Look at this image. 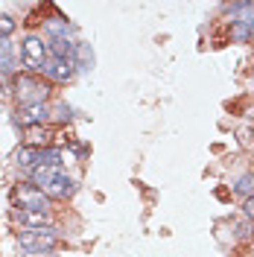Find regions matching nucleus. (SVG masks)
<instances>
[{"label":"nucleus","instance_id":"f8f14e48","mask_svg":"<svg viewBox=\"0 0 254 257\" xmlns=\"http://www.w3.org/2000/svg\"><path fill=\"white\" fill-rule=\"evenodd\" d=\"M231 41H237V44H248V41H254V21L231 24Z\"/></svg>","mask_w":254,"mask_h":257},{"label":"nucleus","instance_id":"7ed1b4c3","mask_svg":"<svg viewBox=\"0 0 254 257\" xmlns=\"http://www.w3.org/2000/svg\"><path fill=\"white\" fill-rule=\"evenodd\" d=\"M47 44L38 38V35H27L21 41V64L27 73H41L44 70V62H47Z\"/></svg>","mask_w":254,"mask_h":257},{"label":"nucleus","instance_id":"4468645a","mask_svg":"<svg viewBox=\"0 0 254 257\" xmlns=\"http://www.w3.org/2000/svg\"><path fill=\"white\" fill-rule=\"evenodd\" d=\"M0 70H12V44L0 41Z\"/></svg>","mask_w":254,"mask_h":257},{"label":"nucleus","instance_id":"f257e3e1","mask_svg":"<svg viewBox=\"0 0 254 257\" xmlns=\"http://www.w3.org/2000/svg\"><path fill=\"white\" fill-rule=\"evenodd\" d=\"M59 228H35V231H30V228H24V231H18V245L21 248H27L30 254H50L56 245H59Z\"/></svg>","mask_w":254,"mask_h":257},{"label":"nucleus","instance_id":"2eb2a0df","mask_svg":"<svg viewBox=\"0 0 254 257\" xmlns=\"http://www.w3.org/2000/svg\"><path fill=\"white\" fill-rule=\"evenodd\" d=\"M15 27H18V24L9 15H0V41H6V38L15 32Z\"/></svg>","mask_w":254,"mask_h":257},{"label":"nucleus","instance_id":"423d86ee","mask_svg":"<svg viewBox=\"0 0 254 257\" xmlns=\"http://www.w3.org/2000/svg\"><path fill=\"white\" fill-rule=\"evenodd\" d=\"M15 219L24 225V228H30V231H35V228H50V210L18 208L15 210Z\"/></svg>","mask_w":254,"mask_h":257},{"label":"nucleus","instance_id":"39448f33","mask_svg":"<svg viewBox=\"0 0 254 257\" xmlns=\"http://www.w3.org/2000/svg\"><path fill=\"white\" fill-rule=\"evenodd\" d=\"M18 120L24 123L27 128L32 126H44L50 120V108H47V102H38V105H21L18 108Z\"/></svg>","mask_w":254,"mask_h":257},{"label":"nucleus","instance_id":"0eeeda50","mask_svg":"<svg viewBox=\"0 0 254 257\" xmlns=\"http://www.w3.org/2000/svg\"><path fill=\"white\" fill-rule=\"evenodd\" d=\"M47 53L53 59H64V62L76 64V56H79V44H73L70 38H50L47 41Z\"/></svg>","mask_w":254,"mask_h":257},{"label":"nucleus","instance_id":"1a4fd4ad","mask_svg":"<svg viewBox=\"0 0 254 257\" xmlns=\"http://www.w3.org/2000/svg\"><path fill=\"white\" fill-rule=\"evenodd\" d=\"M18 208H35V210H50V199L44 196V193L38 190L35 184L32 187H24V190L18 193Z\"/></svg>","mask_w":254,"mask_h":257},{"label":"nucleus","instance_id":"20e7f679","mask_svg":"<svg viewBox=\"0 0 254 257\" xmlns=\"http://www.w3.org/2000/svg\"><path fill=\"white\" fill-rule=\"evenodd\" d=\"M73 67H76L73 62H64V59H53V56H50L47 62H44V70H41V73H44V79H50V82H70L73 73H76Z\"/></svg>","mask_w":254,"mask_h":257},{"label":"nucleus","instance_id":"ddd939ff","mask_svg":"<svg viewBox=\"0 0 254 257\" xmlns=\"http://www.w3.org/2000/svg\"><path fill=\"white\" fill-rule=\"evenodd\" d=\"M231 190L237 193V196H254V173H245V176H239L234 184H231Z\"/></svg>","mask_w":254,"mask_h":257},{"label":"nucleus","instance_id":"dca6fc26","mask_svg":"<svg viewBox=\"0 0 254 257\" xmlns=\"http://www.w3.org/2000/svg\"><path fill=\"white\" fill-rule=\"evenodd\" d=\"M242 210H245V216H248V219H254V196H248V199L242 202Z\"/></svg>","mask_w":254,"mask_h":257},{"label":"nucleus","instance_id":"9b49d317","mask_svg":"<svg viewBox=\"0 0 254 257\" xmlns=\"http://www.w3.org/2000/svg\"><path fill=\"white\" fill-rule=\"evenodd\" d=\"M44 30H47L50 38H67L70 24H67V18H64V15H53V18L44 21Z\"/></svg>","mask_w":254,"mask_h":257},{"label":"nucleus","instance_id":"6e6552de","mask_svg":"<svg viewBox=\"0 0 254 257\" xmlns=\"http://www.w3.org/2000/svg\"><path fill=\"white\" fill-rule=\"evenodd\" d=\"M73 190H76V184H73V178L67 176V173H59V176L53 178V181H50L47 187H44V196H47V199H67V196H73Z\"/></svg>","mask_w":254,"mask_h":257},{"label":"nucleus","instance_id":"f03ea898","mask_svg":"<svg viewBox=\"0 0 254 257\" xmlns=\"http://www.w3.org/2000/svg\"><path fill=\"white\" fill-rule=\"evenodd\" d=\"M15 96L21 105H38L50 99V82L38 79L35 73H21L15 79Z\"/></svg>","mask_w":254,"mask_h":257},{"label":"nucleus","instance_id":"f3484780","mask_svg":"<svg viewBox=\"0 0 254 257\" xmlns=\"http://www.w3.org/2000/svg\"><path fill=\"white\" fill-rule=\"evenodd\" d=\"M56 117H59V120H70V108H67V105H59V108H56Z\"/></svg>","mask_w":254,"mask_h":257},{"label":"nucleus","instance_id":"9d476101","mask_svg":"<svg viewBox=\"0 0 254 257\" xmlns=\"http://www.w3.org/2000/svg\"><path fill=\"white\" fill-rule=\"evenodd\" d=\"M41 152H44V149H32V146H21V149H18V167H21V170H38V167H41Z\"/></svg>","mask_w":254,"mask_h":257}]
</instances>
